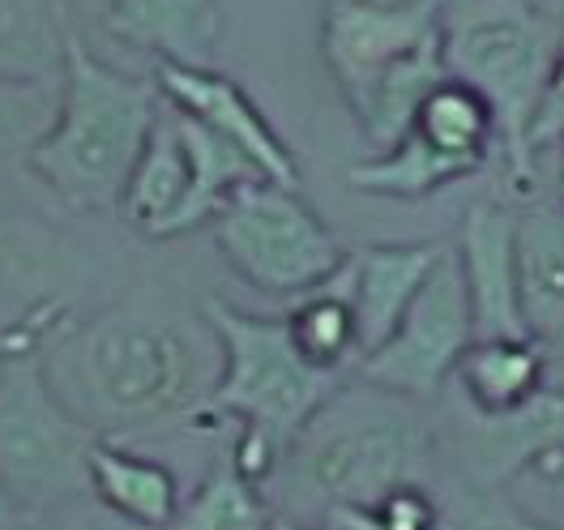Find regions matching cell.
I'll list each match as a JSON object with an SVG mask.
<instances>
[{"label":"cell","mask_w":564,"mask_h":530,"mask_svg":"<svg viewBox=\"0 0 564 530\" xmlns=\"http://www.w3.org/2000/svg\"><path fill=\"white\" fill-rule=\"evenodd\" d=\"M43 372L95 436L141 441L197 415L218 377V338L206 317L133 295L47 343Z\"/></svg>","instance_id":"cell-1"},{"label":"cell","mask_w":564,"mask_h":530,"mask_svg":"<svg viewBox=\"0 0 564 530\" xmlns=\"http://www.w3.org/2000/svg\"><path fill=\"white\" fill-rule=\"evenodd\" d=\"M432 402L351 372L286 445L279 470V518L321 527L338 509L377 505L406 484L441 488V424Z\"/></svg>","instance_id":"cell-2"},{"label":"cell","mask_w":564,"mask_h":530,"mask_svg":"<svg viewBox=\"0 0 564 530\" xmlns=\"http://www.w3.org/2000/svg\"><path fill=\"white\" fill-rule=\"evenodd\" d=\"M163 111L167 104L154 82L111 69L82 43L77 31H69L61 111L26 154V167L52 188L65 210L116 214L120 188Z\"/></svg>","instance_id":"cell-3"},{"label":"cell","mask_w":564,"mask_h":530,"mask_svg":"<svg viewBox=\"0 0 564 530\" xmlns=\"http://www.w3.org/2000/svg\"><path fill=\"white\" fill-rule=\"evenodd\" d=\"M441 39L449 73L492 104L509 180L530 188L534 163L527 154V129L564 35L527 0H458L454 9L441 4Z\"/></svg>","instance_id":"cell-4"},{"label":"cell","mask_w":564,"mask_h":530,"mask_svg":"<svg viewBox=\"0 0 564 530\" xmlns=\"http://www.w3.org/2000/svg\"><path fill=\"white\" fill-rule=\"evenodd\" d=\"M202 317L218 338V377L193 420L214 415L227 424L261 428L286 450L308 415L347 381L317 372L295 351L282 317L245 313L227 300H206Z\"/></svg>","instance_id":"cell-5"},{"label":"cell","mask_w":564,"mask_h":530,"mask_svg":"<svg viewBox=\"0 0 564 530\" xmlns=\"http://www.w3.org/2000/svg\"><path fill=\"white\" fill-rule=\"evenodd\" d=\"M95 432L65 407L43 372V347L0 351V488L22 513H56L90 496Z\"/></svg>","instance_id":"cell-6"},{"label":"cell","mask_w":564,"mask_h":530,"mask_svg":"<svg viewBox=\"0 0 564 530\" xmlns=\"http://www.w3.org/2000/svg\"><path fill=\"white\" fill-rule=\"evenodd\" d=\"M214 240L227 266L265 295L300 300L325 286L347 261V248L329 231L300 188L274 180L245 184L214 214Z\"/></svg>","instance_id":"cell-7"},{"label":"cell","mask_w":564,"mask_h":530,"mask_svg":"<svg viewBox=\"0 0 564 530\" xmlns=\"http://www.w3.org/2000/svg\"><path fill=\"white\" fill-rule=\"evenodd\" d=\"M470 343H475V321H470L458 252L445 248L427 283L420 286V295L411 300V309L393 325V334L377 351L364 355L355 372L406 398L436 402L449 389L454 368Z\"/></svg>","instance_id":"cell-8"},{"label":"cell","mask_w":564,"mask_h":530,"mask_svg":"<svg viewBox=\"0 0 564 530\" xmlns=\"http://www.w3.org/2000/svg\"><path fill=\"white\" fill-rule=\"evenodd\" d=\"M441 462L445 479L479 488H505L518 470L564 462V389H534L505 415H475L458 402L454 420L441 424Z\"/></svg>","instance_id":"cell-9"},{"label":"cell","mask_w":564,"mask_h":530,"mask_svg":"<svg viewBox=\"0 0 564 530\" xmlns=\"http://www.w3.org/2000/svg\"><path fill=\"white\" fill-rule=\"evenodd\" d=\"M436 31L441 4L386 9L368 0H329L321 13V61L343 95V107L355 116L377 82Z\"/></svg>","instance_id":"cell-10"},{"label":"cell","mask_w":564,"mask_h":530,"mask_svg":"<svg viewBox=\"0 0 564 530\" xmlns=\"http://www.w3.org/2000/svg\"><path fill=\"white\" fill-rule=\"evenodd\" d=\"M154 86L172 111L210 129L227 145H236L265 180L300 188V163L291 145L282 142L279 129L248 99V90L236 77L218 73L214 65H154Z\"/></svg>","instance_id":"cell-11"},{"label":"cell","mask_w":564,"mask_h":530,"mask_svg":"<svg viewBox=\"0 0 564 530\" xmlns=\"http://www.w3.org/2000/svg\"><path fill=\"white\" fill-rule=\"evenodd\" d=\"M454 252L470 300L475 338H530L518 295V210L492 197L470 202Z\"/></svg>","instance_id":"cell-12"},{"label":"cell","mask_w":564,"mask_h":530,"mask_svg":"<svg viewBox=\"0 0 564 530\" xmlns=\"http://www.w3.org/2000/svg\"><path fill=\"white\" fill-rule=\"evenodd\" d=\"M445 245H364L347 252L343 270L334 274V286L347 295L359 334V359L377 351L393 334V325L411 309V300L427 283L432 266L441 261Z\"/></svg>","instance_id":"cell-13"},{"label":"cell","mask_w":564,"mask_h":530,"mask_svg":"<svg viewBox=\"0 0 564 530\" xmlns=\"http://www.w3.org/2000/svg\"><path fill=\"white\" fill-rule=\"evenodd\" d=\"M104 31L154 65H214L227 9L223 0H107Z\"/></svg>","instance_id":"cell-14"},{"label":"cell","mask_w":564,"mask_h":530,"mask_svg":"<svg viewBox=\"0 0 564 530\" xmlns=\"http://www.w3.org/2000/svg\"><path fill=\"white\" fill-rule=\"evenodd\" d=\"M90 496L116 522L138 530H167L176 518L180 479L167 462L133 450V441L99 436L90 450Z\"/></svg>","instance_id":"cell-15"},{"label":"cell","mask_w":564,"mask_h":530,"mask_svg":"<svg viewBox=\"0 0 564 530\" xmlns=\"http://www.w3.org/2000/svg\"><path fill=\"white\" fill-rule=\"evenodd\" d=\"M518 295L530 338L564 347V202H530L518 210Z\"/></svg>","instance_id":"cell-16"},{"label":"cell","mask_w":564,"mask_h":530,"mask_svg":"<svg viewBox=\"0 0 564 530\" xmlns=\"http://www.w3.org/2000/svg\"><path fill=\"white\" fill-rule=\"evenodd\" d=\"M449 386L475 415H505L547 386V347L539 338H475Z\"/></svg>","instance_id":"cell-17"},{"label":"cell","mask_w":564,"mask_h":530,"mask_svg":"<svg viewBox=\"0 0 564 530\" xmlns=\"http://www.w3.org/2000/svg\"><path fill=\"white\" fill-rule=\"evenodd\" d=\"M188 193V154L176 133V120H172V107L159 116L154 133L145 150L138 154L133 172L120 188V202H116V218L124 227H133L145 240H163L167 236V223L180 210Z\"/></svg>","instance_id":"cell-18"},{"label":"cell","mask_w":564,"mask_h":530,"mask_svg":"<svg viewBox=\"0 0 564 530\" xmlns=\"http://www.w3.org/2000/svg\"><path fill=\"white\" fill-rule=\"evenodd\" d=\"M172 120H176V133H180V142H184V154H188V193H184L180 210L172 214L163 240H176V236H188V231L214 223V214L223 210L245 184L265 180L236 145L214 138L210 129L193 125V120L180 116V111H172Z\"/></svg>","instance_id":"cell-19"},{"label":"cell","mask_w":564,"mask_h":530,"mask_svg":"<svg viewBox=\"0 0 564 530\" xmlns=\"http://www.w3.org/2000/svg\"><path fill=\"white\" fill-rule=\"evenodd\" d=\"M470 176H479L470 163L436 150L415 129H406L389 150H377V154H368V159L347 167L351 188L372 193V197H393V202H423V197H432V193H441V188Z\"/></svg>","instance_id":"cell-20"},{"label":"cell","mask_w":564,"mask_h":530,"mask_svg":"<svg viewBox=\"0 0 564 530\" xmlns=\"http://www.w3.org/2000/svg\"><path fill=\"white\" fill-rule=\"evenodd\" d=\"M69 0H0V77H61Z\"/></svg>","instance_id":"cell-21"},{"label":"cell","mask_w":564,"mask_h":530,"mask_svg":"<svg viewBox=\"0 0 564 530\" xmlns=\"http://www.w3.org/2000/svg\"><path fill=\"white\" fill-rule=\"evenodd\" d=\"M279 509L270 505L265 488L257 479L240 475L231 458L214 462L202 475V484L180 500L176 518L167 530H274Z\"/></svg>","instance_id":"cell-22"},{"label":"cell","mask_w":564,"mask_h":530,"mask_svg":"<svg viewBox=\"0 0 564 530\" xmlns=\"http://www.w3.org/2000/svg\"><path fill=\"white\" fill-rule=\"evenodd\" d=\"M282 325H286V338L295 343V351L325 377H351L359 368V334H355L351 304L334 286V279L300 295L291 304V313L282 317Z\"/></svg>","instance_id":"cell-23"},{"label":"cell","mask_w":564,"mask_h":530,"mask_svg":"<svg viewBox=\"0 0 564 530\" xmlns=\"http://www.w3.org/2000/svg\"><path fill=\"white\" fill-rule=\"evenodd\" d=\"M61 111V77H0V163H26Z\"/></svg>","instance_id":"cell-24"},{"label":"cell","mask_w":564,"mask_h":530,"mask_svg":"<svg viewBox=\"0 0 564 530\" xmlns=\"http://www.w3.org/2000/svg\"><path fill=\"white\" fill-rule=\"evenodd\" d=\"M325 530H445V509H441V488L432 484H406L381 496L377 505L359 509H338L329 513Z\"/></svg>","instance_id":"cell-25"},{"label":"cell","mask_w":564,"mask_h":530,"mask_svg":"<svg viewBox=\"0 0 564 530\" xmlns=\"http://www.w3.org/2000/svg\"><path fill=\"white\" fill-rule=\"evenodd\" d=\"M441 509H445V530H561L530 518L509 496V488H479V484L445 479Z\"/></svg>","instance_id":"cell-26"},{"label":"cell","mask_w":564,"mask_h":530,"mask_svg":"<svg viewBox=\"0 0 564 530\" xmlns=\"http://www.w3.org/2000/svg\"><path fill=\"white\" fill-rule=\"evenodd\" d=\"M556 145H564V43L561 52H556V65L547 73V82H543V95L534 104V116H530V129H527L530 163L539 154L556 150Z\"/></svg>","instance_id":"cell-27"},{"label":"cell","mask_w":564,"mask_h":530,"mask_svg":"<svg viewBox=\"0 0 564 530\" xmlns=\"http://www.w3.org/2000/svg\"><path fill=\"white\" fill-rule=\"evenodd\" d=\"M22 518H26V513H22V509L9 500V493L0 488V530H13L18 522H22Z\"/></svg>","instance_id":"cell-28"},{"label":"cell","mask_w":564,"mask_h":530,"mask_svg":"<svg viewBox=\"0 0 564 530\" xmlns=\"http://www.w3.org/2000/svg\"><path fill=\"white\" fill-rule=\"evenodd\" d=\"M368 4H386V9H415V4H441V0H368Z\"/></svg>","instance_id":"cell-29"},{"label":"cell","mask_w":564,"mask_h":530,"mask_svg":"<svg viewBox=\"0 0 564 530\" xmlns=\"http://www.w3.org/2000/svg\"><path fill=\"white\" fill-rule=\"evenodd\" d=\"M556 197L564 202V145H556Z\"/></svg>","instance_id":"cell-30"},{"label":"cell","mask_w":564,"mask_h":530,"mask_svg":"<svg viewBox=\"0 0 564 530\" xmlns=\"http://www.w3.org/2000/svg\"><path fill=\"white\" fill-rule=\"evenodd\" d=\"M274 530H325V527H300V522H286V518H279V527Z\"/></svg>","instance_id":"cell-31"},{"label":"cell","mask_w":564,"mask_h":530,"mask_svg":"<svg viewBox=\"0 0 564 530\" xmlns=\"http://www.w3.org/2000/svg\"><path fill=\"white\" fill-rule=\"evenodd\" d=\"M13 530H56V527H47V522H18Z\"/></svg>","instance_id":"cell-32"},{"label":"cell","mask_w":564,"mask_h":530,"mask_svg":"<svg viewBox=\"0 0 564 530\" xmlns=\"http://www.w3.org/2000/svg\"><path fill=\"white\" fill-rule=\"evenodd\" d=\"M527 4H539V9H543V0H527Z\"/></svg>","instance_id":"cell-33"}]
</instances>
